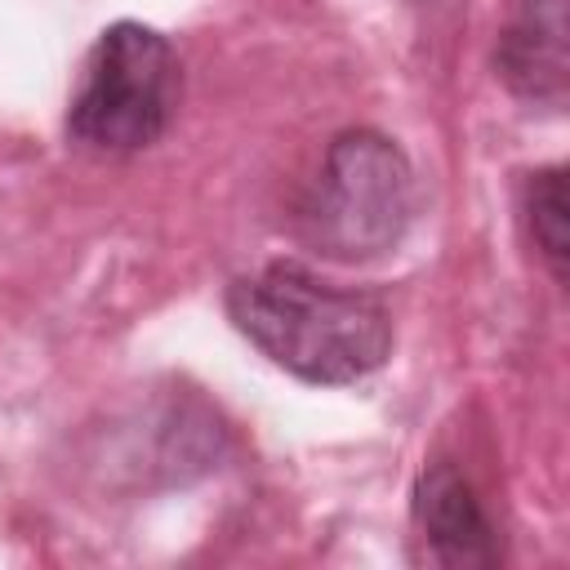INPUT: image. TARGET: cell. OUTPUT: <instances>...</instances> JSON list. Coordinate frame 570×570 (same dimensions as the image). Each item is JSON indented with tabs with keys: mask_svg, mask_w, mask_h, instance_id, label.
Segmentation results:
<instances>
[{
	"mask_svg": "<svg viewBox=\"0 0 570 570\" xmlns=\"http://www.w3.org/2000/svg\"><path fill=\"white\" fill-rule=\"evenodd\" d=\"M232 325L303 383H356L392 352V316L379 294L334 285L303 263H267L227 285Z\"/></svg>",
	"mask_w": 570,
	"mask_h": 570,
	"instance_id": "cell-1",
	"label": "cell"
},
{
	"mask_svg": "<svg viewBox=\"0 0 570 570\" xmlns=\"http://www.w3.org/2000/svg\"><path fill=\"white\" fill-rule=\"evenodd\" d=\"M414 218L410 156L379 129L338 134L298 205L303 240L338 263L387 254Z\"/></svg>",
	"mask_w": 570,
	"mask_h": 570,
	"instance_id": "cell-2",
	"label": "cell"
},
{
	"mask_svg": "<svg viewBox=\"0 0 570 570\" xmlns=\"http://www.w3.org/2000/svg\"><path fill=\"white\" fill-rule=\"evenodd\" d=\"M178 53L142 22H111L80 71L67 107V134L102 156H129L151 147L178 107Z\"/></svg>",
	"mask_w": 570,
	"mask_h": 570,
	"instance_id": "cell-3",
	"label": "cell"
},
{
	"mask_svg": "<svg viewBox=\"0 0 570 570\" xmlns=\"http://www.w3.org/2000/svg\"><path fill=\"white\" fill-rule=\"evenodd\" d=\"M414 530L441 566H494V525L454 463L423 468L414 485Z\"/></svg>",
	"mask_w": 570,
	"mask_h": 570,
	"instance_id": "cell-4",
	"label": "cell"
},
{
	"mask_svg": "<svg viewBox=\"0 0 570 570\" xmlns=\"http://www.w3.org/2000/svg\"><path fill=\"white\" fill-rule=\"evenodd\" d=\"M494 58L521 98L557 102L566 94V0H517Z\"/></svg>",
	"mask_w": 570,
	"mask_h": 570,
	"instance_id": "cell-5",
	"label": "cell"
},
{
	"mask_svg": "<svg viewBox=\"0 0 570 570\" xmlns=\"http://www.w3.org/2000/svg\"><path fill=\"white\" fill-rule=\"evenodd\" d=\"M525 227L539 254L548 258L552 276L566 281V174L557 165L534 169L525 178Z\"/></svg>",
	"mask_w": 570,
	"mask_h": 570,
	"instance_id": "cell-6",
	"label": "cell"
}]
</instances>
